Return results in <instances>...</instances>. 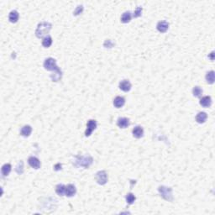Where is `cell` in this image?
Segmentation results:
<instances>
[{
  "label": "cell",
  "instance_id": "obj_1",
  "mask_svg": "<svg viewBox=\"0 0 215 215\" xmlns=\"http://www.w3.org/2000/svg\"><path fill=\"white\" fill-rule=\"evenodd\" d=\"M51 24L49 22H41L38 24L37 29L35 30V35L38 38H41L44 35H47L51 29Z\"/></svg>",
  "mask_w": 215,
  "mask_h": 215
},
{
  "label": "cell",
  "instance_id": "obj_2",
  "mask_svg": "<svg viewBox=\"0 0 215 215\" xmlns=\"http://www.w3.org/2000/svg\"><path fill=\"white\" fill-rule=\"evenodd\" d=\"M93 159L90 156H76V166H82L84 168H88L93 164Z\"/></svg>",
  "mask_w": 215,
  "mask_h": 215
},
{
  "label": "cell",
  "instance_id": "obj_3",
  "mask_svg": "<svg viewBox=\"0 0 215 215\" xmlns=\"http://www.w3.org/2000/svg\"><path fill=\"white\" fill-rule=\"evenodd\" d=\"M158 191L160 192L161 196L165 200L172 202L173 201V196H172V189L171 187L165 186H159Z\"/></svg>",
  "mask_w": 215,
  "mask_h": 215
},
{
  "label": "cell",
  "instance_id": "obj_4",
  "mask_svg": "<svg viewBox=\"0 0 215 215\" xmlns=\"http://www.w3.org/2000/svg\"><path fill=\"white\" fill-rule=\"evenodd\" d=\"M44 67H45L46 70L54 71L59 69V67L57 66V65H56V60L54 58H51V57L45 60V61H44Z\"/></svg>",
  "mask_w": 215,
  "mask_h": 215
},
{
  "label": "cell",
  "instance_id": "obj_5",
  "mask_svg": "<svg viewBox=\"0 0 215 215\" xmlns=\"http://www.w3.org/2000/svg\"><path fill=\"white\" fill-rule=\"evenodd\" d=\"M96 181L99 185H104L108 181V174L105 171H100L96 174Z\"/></svg>",
  "mask_w": 215,
  "mask_h": 215
},
{
  "label": "cell",
  "instance_id": "obj_6",
  "mask_svg": "<svg viewBox=\"0 0 215 215\" xmlns=\"http://www.w3.org/2000/svg\"><path fill=\"white\" fill-rule=\"evenodd\" d=\"M97 128V122L94 119H89L87 124V129L85 131V135L88 137L93 133V130H95Z\"/></svg>",
  "mask_w": 215,
  "mask_h": 215
},
{
  "label": "cell",
  "instance_id": "obj_7",
  "mask_svg": "<svg viewBox=\"0 0 215 215\" xmlns=\"http://www.w3.org/2000/svg\"><path fill=\"white\" fill-rule=\"evenodd\" d=\"M28 163L29 165L34 169H39L41 167V161L40 160L35 156H30L28 159Z\"/></svg>",
  "mask_w": 215,
  "mask_h": 215
},
{
  "label": "cell",
  "instance_id": "obj_8",
  "mask_svg": "<svg viewBox=\"0 0 215 215\" xmlns=\"http://www.w3.org/2000/svg\"><path fill=\"white\" fill-rule=\"evenodd\" d=\"M156 28L157 29L160 31V32H161V33H165L169 28V23L167 21H165V20H163V21H160L159 23L157 24L156 25Z\"/></svg>",
  "mask_w": 215,
  "mask_h": 215
},
{
  "label": "cell",
  "instance_id": "obj_9",
  "mask_svg": "<svg viewBox=\"0 0 215 215\" xmlns=\"http://www.w3.org/2000/svg\"><path fill=\"white\" fill-rule=\"evenodd\" d=\"M132 132H133L134 137L137 138V139H140V138H141L143 136V134H144V129H143V128L141 126L137 125V126H135L133 129V131Z\"/></svg>",
  "mask_w": 215,
  "mask_h": 215
},
{
  "label": "cell",
  "instance_id": "obj_10",
  "mask_svg": "<svg viewBox=\"0 0 215 215\" xmlns=\"http://www.w3.org/2000/svg\"><path fill=\"white\" fill-rule=\"evenodd\" d=\"M119 88L124 92H129L131 89V83L128 80H123L119 82Z\"/></svg>",
  "mask_w": 215,
  "mask_h": 215
},
{
  "label": "cell",
  "instance_id": "obj_11",
  "mask_svg": "<svg viewBox=\"0 0 215 215\" xmlns=\"http://www.w3.org/2000/svg\"><path fill=\"white\" fill-rule=\"evenodd\" d=\"M117 124L119 128L125 129L129 125V120L127 118H119L117 121Z\"/></svg>",
  "mask_w": 215,
  "mask_h": 215
},
{
  "label": "cell",
  "instance_id": "obj_12",
  "mask_svg": "<svg viewBox=\"0 0 215 215\" xmlns=\"http://www.w3.org/2000/svg\"><path fill=\"white\" fill-rule=\"evenodd\" d=\"M76 192V186L72 184H69L67 186H66V197H72L74 196Z\"/></svg>",
  "mask_w": 215,
  "mask_h": 215
},
{
  "label": "cell",
  "instance_id": "obj_13",
  "mask_svg": "<svg viewBox=\"0 0 215 215\" xmlns=\"http://www.w3.org/2000/svg\"><path fill=\"white\" fill-rule=\"evenodd\" d=\"M200 104L204 108H209L212 104V99L209 96H205L200 100Z\"/></svg>",
  "mask_w": 215,
  "mask_h": 215
},
{
  "label": "cell",
  "instance_id": "obj_14",
  "mask_svg": "<svg viewBox=\"0 0 215 215\" xmlns=\"http://www.w3.org/2000/svg\"><path fill=\"white\" fill-rule=\"evenodd\" d=\"M207 118H208V115L205 112H200L196 116V121L198 124H204L207 120Z\"/></svg>",
  "mask_w": 215,
  "mask_h": 215
},
{
  "label": "cell",
  "instance_id": "obj_15",
  "mask_svg": "<svg viewBox=\"0 0 215 215\" xmlns=\"http://www.w3.org/2000/svg\"><path fill=\"white\" fill-rule=\"evenodd\" d=\"M125 104V99H124L123 97H119V96H118L116 97L114 100V105L118 108V109H119V108H121L123 107L124 105Z\"/></svg>",
  "mask_w": 215,
  "mask_h": 215
},
{
  "label": "cell",
  "instance_id": "obj_16",
  "mask_svg": "<svg viewBox=\"0 0 215 215\" xmlns=\"http://www.w3.org/2000/svg\"><path fill=\"white\" fill-rule=\"evenodd\" d=\"M31 132H32L31 126H29V125H24L23 128L21 129V130H20V134L22 136H24V137H28V136L30 135Z\"/></svg>",
  "mask_w": 215,
  "mask_h": 215
},
{
  "label": "cell",
  "instance_id": "obj_17",
  "mask_svg": "<svg viewBox=\"0 0 215 215\" xmlns=\"http://www.w3.org/2000/svg\"><path fill=\"white\" fill-rule=\"evenodd\" d=\"M62 76V71L59 68L58 70L55 71V72L51 75V78L52 79L53 81H58L61 79Z\"/></svg>",
  "mask_w": 215,
  "mask_h": 215
},
{
  "label": "cell",
  "instance_id": "obj_18",
  "mask_svg": "<svg viewBox=\"0 0 215 215\" xmlns=\"http://www.w3.org/2000/svg\"><path fill=\"white\" fill-rule=\"evenodd\" d=\"M11 165L10 164H4L3 166H2V169H1V172H2V175L4 176H7L10 173L11 171Z\"/></svg>",
  "mask_w": 215,
  "mask_h": 215
},
{
  "label": "cell",
  "instance_id": "obj_19",
  "mask_svg": "<svg viewBox=\"0 0 215 215\" xmlns=\"http://www.w3.org/2000/svg\"><path fill=\"white\" fill-rule=\"evenodd\" d=\"M9 19L11 23H16L19 19V13L16 10H12L9 13Z\"/></svg>",
  "mask_w": 215,
  "mask_h": 215
},
{
  "label": "cell",
  "instance_id": "obj_20",
  "mask_svg": "<svg viewBox=\"0 0 215 215\" xmlns=\"http://www.w3.org/2000/svg\"><path fill=\"white\" fill-rule=\"evenodd\" d=\"M51 44H52V38L50 35H46V37L43 38V40H42V46H43L48 48L51 46Z\"/></svg>",
  "mask_w": 215,
  "mask_h": 215
},
{
  "label": "cell",
  "instance_id": "obj_21",
  "mask_svg": "<svg viewBox=\"0 0 215 215\" xmlns=\"http://www.w3.org/2000/svg\"><path fill=\"white\" fill-rule=\"evenodd\" d=\"M131 20V13L129 11L124 12L121 16V22L122 23H129Z\"/></svg>",
  "mask_w": 215,
  "mask_h": 215
},
{
  "label": "cell",
  "instance_id": "obj_22",
  "mask_svg": "<svg viewBox=\"0 0 215 215\" xmlns=\"http://www.w3.org/2000/svg\"><path fill=\"white\" fill-rule=\"evenodd\" d=\"M56 192L59 196H64L66 195V186L63 184H58L56 186Z\"/></svg>",
  "mask_w": 215,
  "mask_h": 215
},
{
  "label": "cell",
  "instance_id": "obj_23",
  "mask_svg": "<svg viewBox=\"0 0 215 215\" xmlns=\"http://www.w3.org/2000/svg\"><path fill=\"white\" fill-rule=\"evenodd\" d=\"M206 81L209 84H213L214 82V71H210L206 75Z\"/></svg>",
  "mask_w": 215,
  "mask_h": 215
},
{
  "label": "cell",
  "instance_id": "obj_24",
  "mask_svg": "<svg viewBox=\"0 0 215 215\" xmlns=\"http://www.w3.org/2000/svg\"><path fill=\"white\" fill-rule=\"evenodd\" d=\"M192 93H193V96L194 97H197V98H200L203 94V89L200 87H194L192 89Z\"/></svg>",
  "mask_w": 215,
  "mask_h": 215
},
{
  "label": "cell",
  "instance_id": "obj_25",
  "mask_svg": "<svg viewBox=\"0 0 215 215\" xmlns=\"http://www.w3.org/2000/svg\"><path fill=\"white\" fill-rule=\"evenodd\" d=\"M126 202H127V204H132L134 203V201H135V196H134L133 193H128L127 195H126Z\"/></svg>",
  "mask_w": 215,
  "mask_h": 215
},
{
  "label": "cell",
  "instance_id": "obj_26",
  "mask_svg": "<svg viewBox=\"0 0 215 215\" xmlns=\"http://www.w3.org/2000/svg\"><path fill=\"white\" fill-rule=\"evenodd\" d=\"M15 171H16L19 175H21L24 172V163L22 161H20L19 162V164L16 166Z\"/></svg>",
  "mask_w": 215,
  "mask_h": 215
},
{
  "label": "cell",
  "instance_id": "obj_27",
  "mask_svg": "<svg viewBox=\"0 0 215 215\" xmlns=\"http://www.w3.org/2000/svg\"><path fill=\"white\" fill-rule=\"evenodd\" d=\"M142 10H143V9H142L141 7H137V8H136V9L134 10V18L140 17V15H141V13H142Z\"/></svg>",
  "mask_w": 215,
  "mask_h": 215
},
{
  "label": "cell",
  "instance_id": "obj_28",
  "mask_svg": "<svg viewBox=\"0 0 215 215\" xmlns=\"http://www.w3.org/2000/svg\"><path fill=\"white\" fill-rule=\"evenodd\" d=\"M114 46V44L110 41V40H106L104 44V46L106 48H112V47Z\"/></svg>",
  "mask_w": 215,
  "mask_h": 215
},
{
  "label": "cell",
  "instance_id": "obj_29",
  "mask_svg": "<svg viewBox=\"0 0 215 215\" xmlns=\"http://www.w3.org/2000/svg\"><path fill=\"white\" fill-rule=\"evenodd\" d=\"M82 10H83L82 5H78L75 9V11H74V15H79L81 12H82Z\"/></svg>",
  "mask_w": 215,
  "mask_h": 215
},
{
  "label": "cell",
  "instance_id": "obj_30",
  "mask_svg": "<svg viewBox=\"0 0 215 215\" xmlns=\"http://www.w3.org/2000/svg\"><path fill=\"white\" fill-rule=\"evenodd\" d=\"M61 169V163H57V164L55 165V166H54L55 171H60Z\"/></svg>",
  "mask_w": 215,
  "mask_h": 215
},
{
  "label": "cell",
  "instance_id": "obj_31",
  "mask_svg": "<svg viewBox=\"0 0 215 215\" xmlns=\"http://www.w3.org/2000/svg\"><path fill=\"white\" fill-rule=\"evenodd\" d=\"M214 51H212V52H211V54H210V56H209L210 59H211L212 61H214Z\"/></svg>",
  "mask_w": 215,
  "mask_h": 215
}]
</instances>
